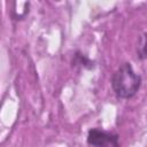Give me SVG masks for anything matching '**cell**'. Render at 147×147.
I'll return each instance as SVG.
<instances>
[{
    "label": "cell",
    "instance_id": "6da1fadb",
    "mask_svg": "<svg viewBox=\"0 0 147 147\" xmlns=\"http://www.w3.org/2000/svg\"><path fill=\"white\" fill-rule=\"evenodd\" d=\"M141 85V76L136 74L130 63H123L113 75L111 86L119 99H130L137 94Z\"/></svg>",
    "mask_w": 147,
    "mask_h": 147
},
{
    "label": "cell",
    "instance_id": "7a4b0ae2",
    "mask_svg": "<svg viewBox=\"0 0 147 147\" xmlns=\"http://www.w3.org/2000/svg\"><path fill=\"white\" fill-rule=\"evenodd\" d=\"M87 145L90 147H119V141L116 133L92 129L87 134Z\"/></svg>",
    "mask_w": 147,
    "mask_h": 147
}]
</instances>
